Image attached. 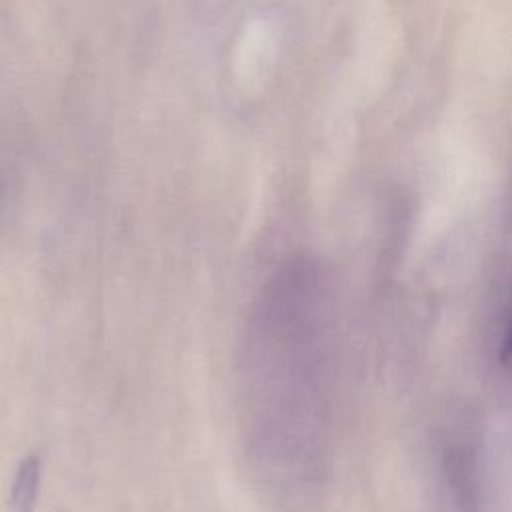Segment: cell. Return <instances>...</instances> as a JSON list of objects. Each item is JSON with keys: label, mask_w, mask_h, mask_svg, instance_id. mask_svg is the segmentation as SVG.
<instances>
[{"label": "cell", "mask_w": 512, "mask_h": 512, "mask_svg": "<svg viewBox=\"0 0 512 512\" xmlns=\"http://www.w3.org/2000/svg\"><path fill=\"white\" fill-rule=\"evenodd\" d=\"M40 488V462L36 456L24 458L14 474L10 490V510L12 512H34Z\"/></svg>", "instance_id": "obj_1"}]
</instances>
